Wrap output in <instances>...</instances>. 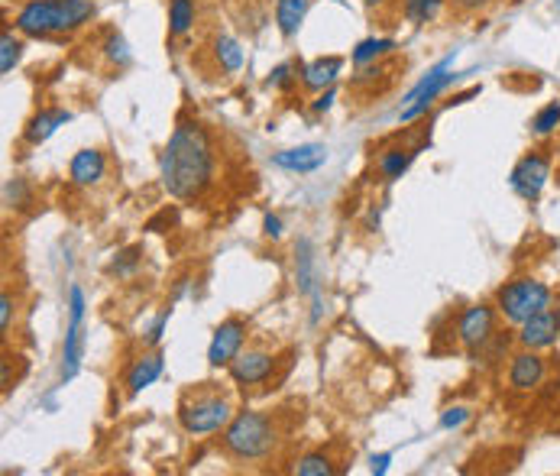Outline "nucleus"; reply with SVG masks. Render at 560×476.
<instances>
[{
  "mask_svg": "<svg viewBox=\"0 0 560 476\" xmlns=\"http://www.w3.org/2000/svg\"><path fill=\"white\" fill-rule=\"evenodd\" d=\"M447 0H402V13L408 23L415 26H425V23H434L437 17H441Z\"/></svg>",
  "mask_w": 560,
  "mask_h": 476,
  "instance_id": "24",
  "label": "nucleus"
},
{
  "mask_svg": "<svg viewBox=\"0 0 560 476\" xmlns=\"http://www.w3.org/2000/svg\"><path fill=\"white\" fill-rule=\"evenodd\" d=\"M551 305H554V289L548 282L535 279V276H518L512 282H505L496 292L499 315L509 324H518V328H522L528 318L548 311Z\"/></svg>",
  "mask_w": 560,
  "mask_h": 476,
  "instance_id": "4",
  "label": "nucleus"
},
{
  "mask_svg": "<svg viewBox=\"0 0 560 476\" xmlns=\"http://www.w3.org/2000/svg\"><path fill=\"white\" fill-rule=\"evenodd\" d=\"M234 418V405L227 396H221L211 383L191 389L179 402V425L185 434H214L224 431Z\"/></svg>",
  "mask_w": 560,
  "mask_h": 476,
  "instance_id": "3",
  "label": "nucleus"
},
{
  "mask_svg": "<svg viewBox=\"0 0 560 476\" xmlns=\"http://www.w3.org/2000/svg\"><path fill=\"white\" fill-rule=\"evenodd\" d=\"M340 72H344V59L321 56V59H311L305 65H298V81H302L305 91H327V88H334Z\"/></svg>",
  "mask_w": 560,
  "mask_h": 476,
  "instance_id": "15",
  "label": "nucleus"
},
{
  "mask_svg": "<svg viewBox=\"0 0 560 476\" xmlns=\"http://www.w3.org/2000/svg\"><path fill=\"white\" fill-rule=\"evenodd\" d=\"M272 162L285 172H318L327 162V146L324 143H302L292 149H279V153L272 156Z\"/></svg>",
  "mask_w": 560,
  "mask_h": 476,
  "instance_id": "14",
  "label": "nucleus"
},
{
  "mask_svg": "<svg viewBox=\"0 0 560 476\" xmlns=\"http://www.w3.org/2000/svg\"><path fill=\"white\" fill-rule=\"evenodd\" d=\"M10 324H13V298H10V292H4L0 295V331H10Z\"/></svg>",
  "mask_w": 560,
  "mask_h": 476,
  "instance_id": "34",
  "label": "nucleus"
},
{
  "mask_svg": "<svg viewBox=\"0 0 560 476\" xmlns=\"http://www.w3.org/2000/svg\"><path fill=\"white\" fill-rule=\"evenodd\" d=\"M247 321L243 318H227L217 324V331L211 337V347H208V363L214 370H221V366H230L237 360V353L247 344Z\"/></svg>",
  "mask_w": 560,
  "mask_h": 476,
  "instance_id": "9",
  "label": "nucleus"
},
{
  "mask_svg": "<svg viewBox=\"0 0 560 476\" xmlns=\"http://www.w3.org/2000/svg\"><path fill=\"white\" fill-rule=\"evenodd\" d=\"M56 13H59V0H26L13 26H17L20 36H33V39L56 36Z\"/></svg>",
  "mask_w": 560,
  "mask_h": 476,
  "instance_id": "11",
  "label": "nucleus"
},
{
  "mask_svg": "<svg viewBox=\"0 0 560 476\" xmlns=\"http://www.w3.org/2000/svg\"><path fill=\"white\" fill-rule=\"evenodd\" d=\"M450 65H454V56H447L444 62H437L431 72L418 81V85L408 91V98L402 104V111H399V120L402 124H412V120L418 117H425L431 111V104L441 98V94L454 85V72H450Z\"/></svg>",
  "mask_w": 560,
  "mask_h": 476,
  "instance_id": "5",
  "label": "nucleus"
},
{
  "mask_svg": "<svg viewBox=\"0 0 560 476\" xmlns=\"http://www.w3.org/2000/svg\"><path fill=\"white\" fill-rule=\"evenodd\" d=\"M166 370V357L162 350H146L143 357H136L127 370V396H140L143 389H149Z\"/></svg>",
  "mask_w": 560,
  "mask_h": 476,
  "instance_id": "16",
  "label": "nucleus"
},
{
  "mask_svg": "<svg viewBox=\"0 0 560 476\" xmlns=\"http://www.w3.org/2000/svg\"><path fill=\"white\" fill-rule=\"evenodd\" d=\"M23 56V43H20V36H13L10 30H4V36H0V72L10 75L13 68H17Z\"/></svg>",
  "mask_w": 560,
  "mask_h": 476,
  "instance_id": "28",
  "label": "nucleus"
},
{
  "mask_svg": "<svg viewBox=\"0 0 560 476\" xmlns=\"http://www.w3.org/2000/svg\"><path fill=\"white\" fill-rule=\"evenodd\" d=\"M104 56L117 62V65H127L130 62V49H127V39L120 36V33H111L104 39Z\"/></svg>",
  "mask_w": 560,
  "mask_h": 476,
  "instance_id": "29",
  "label": "nucleus"
},
{
  "mask_svg": "<svg viewBox=\"0 0 560 476\" xmlns=\"http://www.w3.org/2000/svg\"><path fill=\"white\" fill-rule=\"evenodd\" d=\"M85 292L81 285L68 289V328L62 344V383H72L81 370V353H85Z\"/></svg>",
  "mask_w": 560,
  "mask_h": 476,
  "instance_id": "6",
  "label": "nucleus"
},
{
  "mask_svg": "<svg viewBox=\"0 0 560 476\" xmlns=\"http://www.w3.org/2000/svg\"><path fill=\"white\" fill-rule=\"evenodd\" d=\"M334 101H337V91H334V88L318 91V98L311 101V111H314V114H327V111L334 107Z\"/></svg>",
  "mask_w": 560,
  "mask_h": 476,
  "instance_id": "32",
  "label": "nucleus"
},
{
  "mask_svg": "<svg viewBox=\"0 0 560 476\" xmlns=\"http://www.w3.org/2000/svg\"><path fill=\"white\" fill-rule=\"evenodd\" d=\"M211 56H214L217 68H221V72H227V75H237L240 68H243V49H240L237 39H234V36H227V33L214 36V43H211Z\"/></svg>",
  "mask_w": 560,
  "mask_h": 476,
  "instance_id": "22",
  "label": "nucleus"
},
{
  "mask_svg": "<svg viewBox=\"0 0 560 476\" xmlns=\"http://www.w3.org/2000/svg\"><path fill=\"white\" fill-rule=\"evenodd\" d=\"M389 464H392V454H373V457H370V470H373L376 476L386 473Z\"/></svg>",
  "mask_w": 560,
  "mask_h": 476,
  "instance_id": "38",
  "label": "nucleus"
},
{
  "mask_svg": "<svg viewBox=\"0 0 560 476\" xmlns=\"http://www.w3.org/2000/svg\"><path fill=\"white\" fill-rule=\"evenodd\" d=\"M557 127H560V101L544 104L535 114V120H531V133H535L538 140H548L551 133H557Z\"/></svg>",
  "mask_w": 560,
  "mask_h": 476,
  "instance_id": "27",
  "label": "nucleus"
},
{
  "mask_svg": "<svg viewBox=\"0 0 560 476\" xmlns=\"http://www.w3.org/2000/svg\"><path fill=\"white\" fill-rule=\"evenodd\" d=\"M399 49V43L395 39H363V43L353 49V65H370V62H379L392 56V52Z\"/></svg>",
  "mask_w": 560,
  "mask_h": 476,
  "instance_id": "25",
  "label": "nucleus"
},
{
  "mask_svg": "<svg viewBox=\"0 0 560 476\" xmlns=\"http://www.w3.org/2000/svg\"><path fill=\"white\" fill-rule=\"evenodd\" d=\"M198 7L195 0H169V33L172 36H188L195 30Z\"/></svg>",
  "mask_w": 560,
  "mask_h": 476,
  "instance_id": "23",
  "label": "nucleus"
},
{
  "mask_svg": "<svg viewBox=\"0 0 560 476\" xmlns=\"http://www.w3.org/2000/svg\"><path fill=\"white\" fill-rule=\"evenodd\" d=\"M415 156H418V149H412V146H389V149H382V153H379L376 169H379V175L386 182H395V179H402V175L408 172V166L415 162Z\"/></svg>",
  "mask_w": 560,
  "mask_h": 476,
  "instance_id": "20",
  "label": "nucleus"
},
{
  "mask_svg": "<svg viewBox=\"0 0 560 476\" xmlns=\"http://www.w3.org/2000/svg\"><path fill=\"white\" fill-rule=\"evenodd\" d=\"M104 172H107V159L101 149H78L72 162H68V179L78 188L98 185L104 179Z\"/></svg>",
  "mask_w": 560,
  "mask_h": 476,
  "instance_id": "18",
  "label": "nucleus"
},
{
  "mask_svg": "<svg viewBox=\"0 0 560 476\" xmlns=\"http://www.w3.org/2000/svg\"><path fill=\"white\" fill-rule=\"evenodd\" d=\"M227 370H230V379H234L237 386L253 389V386L269 383L272 370H276V357H272V353L263 350V347L240 350V353H237V360L230 363Z\"/></svg>",
  "mask_w": 560,
  "mask_h": 476,
  "instance_id": "10",
  "label": "nucleus"
},
{
  "mask_svg": "<svg viewBox=\"0 0 560 476\" xmlns=\"http://www.w3.org/2000/svg\"><path fill=\"white\" fill-rule=\"evenodd\" d=\"M450 4H454V10H460V13H480L486 7L499 4V0H450Z\"/></svg>",
  "mask_w": 560,
  "mask_h": 476,
  "instance_id": "33",
  "label": "nucleus"
},
{
  "mask_svg": "<svg viewBox=\"0 0 560 476\" xmlns=\"http://www.w3.org/2000/svg\"><path fill=\"white\" fill-rule=\"evenodd\" d=\"M282 441V425L279 415L272 412H237L230 418V425L221 431V447L230 460H240V464H259V460H269L276 454V447Z\"/></svg>",
  "mask_w": 560,
  "mask_h": 476,
  "instance_id": "2",
  "label": "nucleus"
},
{
  "mask_svg": "<svg viewBox=\"0 0 560 476\" xmlns=\"http://www.w3.org/2000/svg\"><path fill=\"white\" fill-rule=\"evenodd\" d=\"M166 324H169V311H162V315L156 318V324H153V328H149V334H146V344H149V347H156L159 340H162V331H166Z\"/></svg>",
  "mask_w": 560,
  "mask_h": 476,
  "instance_id": "36",
  "label": "nucleus"
},
{
  "mask_svg": "<svg viewBox=\"0 0 560 476\" xmlns=\"http://www.w3.org/2000/svg\"><path fill=\"white\" fill-rule=\"evenodd\" d=\"M94 17V0H59L56 13V36H68L88 26Z\"/></svg>",
  "mask_w": 560,
  "mask_h": 476,
  "instance_id": "19",
  "label": "nucleus"
},
{
  "mask_svg": "<svg viewBox=\"0 0 560 476\" xmlns=\"http://www.w3.org/2000/svg\"><path fill=\"white\" fill-rule=\"evenodd\" d=\"M551 166H554V159H551L548 149H531V153H525L522 159H518L512 166V172H509L512 192L522 201L535 204L544 195V185H548V179H551Z\"/></svg>",
  "mask_w": 560,
  "mask_h": 476,
  "instance_id": "7",
  "label": "nucleus"
},
{
  "mask_svg": "<svg viewBox=\"0 0 560 476\" xmlns=\"http://www.w3.org/2000/svg\"><path fill=\"white\" fill-rule=\"evenodd\" d=\"M560 340V308H548L541 315L528 318L522 328H518V344L528 350H548Z\"/></svg>",
  "mask_w": 560,
  "mask_h": 476,
  "instance_id": "13",
  "label": "nucleus"
},
{
  "mask_svg": "<svg viewBox=\"0 0 560 476\" xmlns=\"http://www.w3.org/2000/svg\"><path fill=\"white\" fill-rule=\"evenodd\" d=\"M544 379H548V360L541 357V350L522 347L509 363V389L512 392H535Z\"/></svg>",
  "mask_w": 560,
  "mask_h": 476,
  "instance_id": "12",
  "label": "nucleus"
},
{
  "mask_svg": "<svg viewBox=\"0 0 560 476\" xmlns=\"http://www.w3.org/2000/svg\"><path fill=\"white\" fill-rule=\"evenodd\" d=\"M366 7H382V4H389V0H363Z\"/></svg>",
  "mask_w": 560,
  "mask_h": 476,
  "instance_id": "39",
  "label": "nucleus"
},
{
  "mask_svg": "<svg viewBox=\"0 0 560 476\" xmlns=\"http://www.w3.org/2000/svg\"><path fill=\"white\" fill-rule=\"evenodd\" d=\"M496 305H470L457 318V340L467 350H483L496 334Z\"/></svg>",
  "mask_w": 560,
  "mask_h": 476,
  "instance_id": "8",
  "label": "nucleus"
},
{
  "mask_svg": "<svg viewBox=\"0 0 560 476\" xmlns=\"http://www.w3.org/2000/svg\"><path fill=\"white\" fill-rule=\"evenodd\" d=\"M308 17V0H276V26L285 39L298 36Z\"/></svg>",
  "mask_w": 560,
  "mask_h": 476,
  "instance_id": "21",
  "label": "nucleus"
},
{
  "mask_svg": "<svg viewBox=\"0 0 560 476\" xmlns=\"http://www.w3.org/2000/svg\"><path fill=\"white\" fill-rule=\"evenodd\" d=\"M295 65H289V62H282V65H276V68H272V75L266 78V85L269 88H276V91H285V88H289L292 85V81H295Z\"/></svg>",
  "mask_w": 560,
  "mask_h": 476,
  "instance_id": "31",
  "label": "nucleus"
},
{
  "mask_svg": "<svg viewBox=\"0 0 560 476\" xmlns=\"http://www.w3.org/2000/svg\"><path fill=\"white\" fill-rule=\"evenodd\" d=\"M467 421H470V408L467 405H450V408H444V415H441V428L454 431L460 425H467Z\"/></svg>",
  "mask_w": 560,
  "mask_h": 476,
  "instance_id": "30",
  "label": "nucleus"
},
{
  "mask_svg": "<svg viewBox=\"0 0 560 476\" xmlns=\"http://www.w3.org/2000/svg\"><path fill=\"white\" fill-rule=\"evenodd\" d=\"M136 253L140 250H127V253H120V260H114V266H111V272H117V276H130V269H133V263H136Z\"/></svg>",
  "mask_w": 560,
  "mask_h": 476,
  "instance_id": "35",
  "label": "nucleus"
},
{
  "mask_svg": "<svg viewBox=\"0 0 560 476\" xmlns=\"http://www.w3.org/2000/svg\"><path fill=\"white\" fill-rule=\"evenodd\" d=\"M295 473L298 476H334L337 467H334V460L321 454V451H311V454H302L295 460Z\"/></svg>",
  "mask_w": 560,
  "mask_h": 476,
  "instance_id": "26",
  "label": "nucleus"
},
{
  "mask_svg": "<svg viewBox=\"0 0 560 476\" xmlns=\"http://www.w3.org/2000/svg\"><path fill=\"white\" fill-rule=\"evenodd\" d=\"M557 386H560V376H557Z\"/></svg>",
  "mask_w": 560,
  "mask_h": 476,
  "instance_id": "40",
  "label": "nucleus"
},
{
  "mask_svg": "<svg viewBox=\"0 0 560 476\" xmlns=\"http://www.w3.org/2000/svg\"><path fill=\"white\" fill-rule=\"evenodd\" d=\"M263 234H266L269 240H279V237H282V217L266 214V217H263Z\"/></svg>",
  "mask_w": 560,
  "mask_h": 476,
  "instance_id": "37",
  "label": "nucleus"
},
{
  "mask_svg": "<svg viewBox=\"0 0 560 476\" xmlns=\"http://www.w3.org/2000/svg\"><path fill=\"white\" fill-rule=\"evenodd\" d=\"M217 172L214 140L198 120H179L159 153L162 188L175 201H195L211 188Z\"/></svg>",
  "mask_w": 560,
  "mask_h": 476,
  "instance_id": "1",
  "label": "nucleus"
},
{
  "mask_svg": "<svg viewBox=\"0 0 560 476\" xmlns=\"http://www.w3.org/2000/svg\"><path fill=\"white\" fill-rule=\"evenodd\" d=\"M68 120H72V114H68L65 107H43V111L26 120V127H23V143L43 146V143L49 140V136L59 133V127L68 124Z\"/></svg>",
  "mask_w": 560,
  "mask_h": 476,
  "instance_id": "17",
  "label": "nucleus"
}]
</instances>
